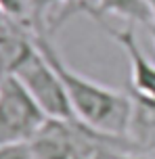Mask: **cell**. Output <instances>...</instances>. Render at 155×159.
Listing matches in <instances>:
<instances>
[{"label":"cell","instance_id":"9c48e42d","mask_svg":"<svg viewBox=\"0 0 155 159\" xmlns=\"http://www.w3.org/2000/svg\"><path fill=\"white\" fill-rule=\"evenodd\" d=\"M38 8H48L52 4H69V2H78V0H34Z\"/></svg>","mask_w":155,"mask_h":159},{"label":"cell","instance_id":"5b68a950","mask_svg":"<svg viewBox=\"0 0 155 159\" xmlns=\"http://www.w3.org/2000/svg\"><path fill=\"white\" fill-rule=\"evenodd\" d=\"M74 121L50 119V117L46 119L30 140L36 159H71Z\"/></svg>","mask_w":155,"mask_h":159},{"label":"cell","instance_id":"3957f363","mask_svg":"<svg viewBox=\"0 0 155 159\" xmlns=\"http://www.w3.org/2000/svg\"><path fill=\"white\" fill-rule=\"evenodd\" d=\"M46 119L38 103L11 73L0 78V147L32 140Z\"/></svg>","mask_w":155,"mask_h":159},{"label":"cell","instance_id":"7a4b0ae2","mask_svg":"<svg viewBox=\"0 0 155 159\" xmlns=\"http://www.w3.org/2000/svg\"><path fill=\"white\" fill-rule=\"evenodd\" d=\"M7 73L27 90V94L38 103L44 115L50 119H65L74 121L71 103L65 92V86L59 78L57 69L50 65L40 48L34 44L32 38H23L17 44L11 57Z\"/></svg>","mask_w":155,"mask_h":159},{"label":"cell","instance_id":"52a82bcc","mask_svg":"<svg viewBox=\"0 0 155 159\" xmlns=\"http://www.w3.org/2000/svg\"><path fill=\"white\" fill-rule=\"evenodd\" d=\"M0 159H36L30 140L25 143H11L0 147Z\"/></svg>","mask_w":155,"mask_h":159},{"label":"cell","instance_id":"8992f818","mask_svg":"<svg viewBox=\"0 0 155 159\" xmlns=\"http://www.w3.org/2000/svg\"><path fill=\"white\" fill-rule=\"evenodd\" d=\"M74 4H75L74 11L84 13L88 17L90 15H98V17L115 15V17H122L126 21H130V23H140L145 27H149L155 21L149 0H94V2L78 0Z\"/></svg>","mask_w":155,"mask_h":159},{"label":"cell","instance_id":"277c9868","mask_svg":"<svg viewBox=\"0 0 155 159\" xmlns=\"http://www.w3.org/2000/svg\"><path fill=\"white\" fill-rule=\"evenodd\" d=\"M90 19H94L101 25V30H105L117 42V46L126 52L128 63H130V86L134 90L136 107H140L155 124V63H151L140 50L132 25L113 27L98 15H90Z\"/></svg>","mask_w":155,"mask_h":159},{"label":"cell","instance_id":"8fae6325","mask_svg":"<svg viewBox=\"0 0 155 159\" xmlns=\"http://www.w3.org/2000/svg\"><path fill=\"white\" fill-rule=\"evenodd\" d=\"M149 4H151V11H153V17H155V0H149Z\"/></svg>","mask_w":155,"mask_h":159},{"label":"cell","instance_id":"6da1fadb","mask_svg":"<svg viewBox=\"0 0 155 159\" xmlns=\"http://www.w3.org/2000/svg\"><path fill=\"white\" fill-rule=\"evenodd\" d=\"M32 40L44 52L50 65L57 69L69 96L75 121L111 138H126L130 134L136 117V105L130 96L122 94L113 88H107L101 82H94L71 69L44 32H36Z\"/></svg>","mask_w":155,"mask_h":159},{"label":"cell","instance_id":"ba28073f","mask_svg":"<svg viewBox=\"0 0 155 159\" xmlns=\"http://www.w3.org/2000/svg\"><path fill=\"white\" fill-rule=\"evenodd\" d=\"M0 7L4 8L11 19L15 21H21L25 17V7H27V0H0Z\"/></svg>","mask_w":155,"mask_h":159},{"label":"cell","instance_id":"30bf717a","mask_svg":"<svg viewBox=\"0 0 155 159\" xmlns=\"http://www.w3.org/2000/svg\"><path fill=\"white\" fill-rule=\"evenodd\" d=\"M147 30H149V34H151V38H153V44H155V21H153L151 25H149Z\"/></svg>","mask_w":155,"mask_h":159}]
</instances>
